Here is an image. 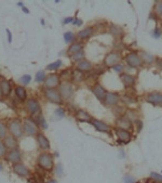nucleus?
<instances>
[{
    "label": "nucleus",
    "instance_id": "nucleus-1",
    "mask_svg": "<svg viewBox=\"0 0 162 183\" xmlns=\"http://www.w3.org/2000/svg\"><path fill=\"white\" fill-rule=\"evenodd\" d=\"M38 163L41 167L47 170H50L53 168V158L49 154L44 153L41 155L38 158Z\"/></svg>",
    "mask_w": 162,
    "mask_h": 183
},
{
    "label": "nucleus",
    "instance_id": "nucleus-2",
    "mask_svg": "<svg viewBox=\"0 0 162 183\" xmlns=\"http://www.w3.org/2000/svg\"><path fill=\"white\" fill-rule=\"evenodd\" d=\"M46 96L51 102L55 104H61V98L59 92L53 88H49L46 91Z\"/></svg>",
    "mask_w": 162,
    "mask_h": 183
},
{
    "label": "nucleus",
    "instance_id": "nucleus-3",
    "mask_svg": "<svg viewBox=\"0 0 162 183\" xmlns=\"http://www.w3.org/2000/svg\"><path fill=\"white\" fill-rule=\"evenodd\" d=\"M24 128L27 133L31 136H34L38 133V127L36 123L31 120H25L24 123Z\"/></svg>",
    "mask_w": 162,
    "mask_h": 183
},
{
    "label": "nucleus",
    "instance_id": "nucleus-4",
    "mask_svg": "<svg viewBox=\"0 0 162 183\" xmlns=\"http://www.w3.org/2000/svg\"><path fill=\"white\" fill-rule=\"evenodd\" d=\"M9 131L11 134L15 138H20L22 135V131L21 128V125L17 121H13L11 122L9 125Z\"/></svg>",
    "mask_w": 162,
    "mask_h": 183
},
{
    "label": "nucleus",
    "instance_id": "nucleus-5",
    "mask_svg": "<svg viewBox=\"0 0 162 183\" xmlns=\"http://www.w3.org/2000/svg\"><path fill=\"white\" fill-rule=\"evenodd\" d=\"M60 92L63 98L68 99L73 94V88L69 83H63L60 86Z\"/></svg>",
    "mask_w": 162,
    "mask_h": 183
},
{
    "label": "nucleus",
    "instance_id": "nucleus-6",
    "mask_svg": "<svg viewBox=\"0 0 162 183\" xmlns=\"http://www.w3.org/2000/svg\"><path fill=\"white\" fill-rule=\"evenodd\" d=\"M14 171L21 177H25L29 174V171L24 165L16 163L13 167Z\"/></svg>",
    "mask_w": 162,
    "mask_h": 183
},
{
    "label": "nucleus",
    "instance_id": "nucleus-7",
    "mask_svg": "<svg viewBox=\"0 0 162 183\" xmlns=\"http://www.w3.org/2000/svg\"><path fill=\"white\" fill-rule=\"evenodd\" d=\"M7 159L11 163L16 164L21 159V154L17 149L11 150L7 155Z\"/></svg>",
    "mask_w": 162,
    "mask_h": 183
},
{
    "label": "nucleus",
    "instance_id": "nucleus-8",
    "mask_svg": "<svg viewBox=\"0 0 162 183\" xmlns=\"http://www.w3.org/2000/svg\"><path fill=\"white\" fill-rule=\"evenodd\" d=\"M3 144L6 148L11 150L16 149V146H17V141L16 138L13 136H6L4 138Z\"/></svg>",
    "mask_w": 162,
    "mask_h": 183
},
{
    "label": "nucleus",
    "instance_id": "nucleus-9",
    "mask_svg": "<svg viewBox=\"0 0 162 183\" xmlns=\"http://www.w3.org/2000/svg\"><path fill=\"white\" fill-rule=\"evenodd\" d=\"M59 83V79L56 75H51L49 76L45 81V85L49 88H53L56 87Z\"/></svg>",
    "mask_w": 162,
    "mask_h": 183
},
{
    "label": "nucleus",
    "instance_id": "nucleus-10",
    "mask_svg": "<svg viewBox=\"0 0 162 183\" xmlns=\"http://www.w3.org/2000/svg\"><path fill=\"white\" fill-rule=\"evenodd\" d=\"M126 61L130 66L134 67L139 66L141 64V61L139 57L134 53L130 54L127 56Z\"/></svg>",
    "mask_w": 162,
    "mask_h": 183
},
{
    "label": "nucleus",
    "instance_id": "nucleus-11",
    "mask_svg": "<svg viewBox=\"0 0 162 183\" xmlns=\"http://www.w3.org/2000/svg\"><path fill=\"white\" fill-rule=\"evenodd\" d=\"M116 135L119 139L122 142L127 143L130 139V135L126 130H118L116 131Z\"/></svg>",
    "mask_w": 162,
    "mask_h": 183
},
{
    "label": "nucleus",
    "instance_id": "nucleus-12",
    "mask_svg": "<svg viewBox=\"0 0 162 183\" xmlns=\"http://www.w3.org/2000/svg\"><path fill=\"white\" fill-rule=\"evenodd\" d=\"M0 87L3 96H7L10 94L11 92V86L8 81L6 80H2L0 83Z\"/></svg>",
    "mask_w": 162,
    "mask_h": 183
},
{
    "label": "nucleus",
    "instance_id": "nucleus-13",
    "mask_svg": "<svg viewBox=\"0 0 162 183\" xmlns=\"http://www.w3.org/2000/svg\"><path fill=\"white\" fill-rule=\"evenodd\" d=\"M37 141L41 148L42 149H48L50 147L49 142L46 137L43 134H39L37 136Z\"/></svg>",
    "mask_w": 162,
    "mask_h": 183
},
{
    "label": "nucleus",
    "instance_id": "nucleus-14",
    "mask_svg": "<svg viewBox=\"0 0 162 183\" xmlns=\"http://www.w3.org/2000/svg\"><path fill=\"white\" fill-rule=\"evenodd\" d=\"M119 60V56L115 53L109 54L105 58V63L107 66H110L116 64Z\"/></svg>",
    "mask_w": 162,
    "mask_h": 183
},
{
    "label": "nucleus",
    "instance_id": "nucleus-15",
    "mask_svg": "<svg viewBox=\"0 0 162 183\" xmlns=\"http://www.w3.org/2000/svg\"><path fill=\"white\" fill-rule=\"evenodd\" d=\"M27 105L28 109L32 113H36V112L38 111L39 106H38V102H37L35 100L30 99L28 100Z\"/></svg>",
    "mask_w": 162,
    "mask_h": 183
},
{
    "label": "nucleus",
    "instance_id": "nucleus-16",
    "mask_svg": "<svg viewBox=\"0 0 162 183\" xmlns=\"http://www.w3.org/2000/svg\"><path fill=\"white\" fill-rule=\"evenodd\" d=\"M93 125L95 126V127L99 131L107 132L109 130L108 126L105 123L99 120H93Z\"/></svg>",
    "mask_w": 162,
    "mask_h": 183
},
{
    "label": "nucleus",
    "instance_id": "nucleus-17",
    "mask_svg": "<svg viewBox=\"0 0 162 183\" xmlns=\"http://www.w3.org/2000/svg\"><path fill=\"white\" fill-rule=\"evenodd\" d=\"M117 125L122 130H126L131 127L130 122L125 118H121L117 121Z\"/></svg>",
    "mask_w": 162,
    "mask_h": 183
},
{
    "label": "nucleus",
    "instance_id": "nucleus-18",
    "mask_svg": "<svg viewBox=\"0 0 162 183\" xmlns=\"http://www.w3.org/2000/svg\"><path fill=\"white\" fill-rule=\"evenodd\" d=\"M94 93L95 96H97V98L99 100H102L103 99L105 98V92L102 87L100 85L96 86L94 89Z\"/></svg>",
    "mask_w": 162,
    "mask_h": 183
},
{
    "label": "nucleus",
    "instance_id": "nucleus-19",
    "mask_svg": "<svg viewBox=\"0 0 162 183\" xmlns=\"http://www.w3.org/2000/svg\"><path fill=\"white\" fill-rule=\"evenodd\" d=\"M106 102L109 105H115L118 101V96L115 94L108 93L105 96Z\"/></svg>",
    "mask_w": 162,
    "mask_h": 183
},
{
    "label": "nucleus",
    "instance_id": "nucleus-20",
    "mask_svg": "<svg viewBox=\"0 0 162 183\" xmlns=\"http://www.w3.org/2000/svg\"><path fill=\"white\" fill-rule=\"evenodd\" d=\"M15 94L17 97L21 100H25L27 97V93L26 91L24 88L21 86H18L15 89Z\"/></svg>",
    "mask_w": 162,
    "mask_h": 183
},
{
    "label": "nucleus",
    "instance_id": "nucleus-21",
    "mask_svg": "<svg viewBox=\"0 0 162 183\" xmlns=\"http://www.w3.org/2000/svg\"><path fill=\"white\" fill-rule=\"evenodd\" d=\"M148 100L155 104H160L162 103V96L159 94H152L149 96Z\"/></svg>",
    "mask_w": 162,
    "mask_h": 183
},
{
    "label": "nucleus",
    "instance_id": "nucleus-22",
    "mask_svg": "<svg viewBox=\"0 0 162 183\" xmlns=\"http://www.w3.org/2000/svg\"><path fill=\"white\" fill-rule=\"evenodd\" d=\"M77 118L82 122H87L90 120V116L83 111H80L77 114Z\"/></svg>",
    "mask_w": 162,
    "mask_h": 183
},
{
    "label": "nucleus",
    "instance_id": "nucleus-23",
    "mask_svg": "<svg viewBox=\"0 0 162 183\" xmlns=\"http://www.w3.org/2000/svg\"><path fill=\"white\" fill-rule=\"evenodd\" d=\"M121 78L123 81L124 82V83H125V85H131L134 82V79L133 77L128 75L123 74L121 76Z\"/></svg>",
    "mask_w": 162,
    "mask_h": 183
},
{
    "label": "nucleus",
    "instance_id": "nucleus-24",
    "mask_svg": "<svg viewBox=\"0 0 162 183\" xmlns=\"http://www.w3.org/2000/svg\"><path fill=\"white\" fill-rule=\"evenodd\" d=\"M62 62L61 60H57L52 64H49L46 67V69L50 70H56L59 68V67L62 65Z\"/></svg>",
    "mask_w": 162,
    "mask_h": 183
},
{
    "label": "nucleus",
    "instance_id": "nucleus-25",
    "mask_svg": "<svg viewBox=\"0 0 162 183\" xmlns=\"http://www.w3.org/2000/svg\"><path fill=\"white\" fill-rule=\"evenodd\" d=\"M91 67V65L90 62L83 61L81 62L78 65V68L81 70H87L90 69Z\"/></svg>",
    "mask_w": 162,
    "mask_h": 183
},
{
    "label": "nucleus",
    "instance_id": "nucleus-26",
    "mask_svg": "<svg viewBox=\"0 0 162 183\" xmlns=\"http://www.w3.org/2000/svg\"><path fill=\"white\" fill-rule=\"evenodd\" d=\"M93 32L91 28H88L79 32L78 35L82 38H86L90 36Z\"/></svg>",
    "mask_w": 162,
    "mask_h": 183
},
{
    "label": "nucleus",
    "instance_id": "nucleus-27",
    "mask_svg": "<svg viewBox=\"0 0 162 183\" xmlns=\"http://www.w3.org/2000/svg\"><path fill=\"white\" fill-rule=\"evenodd\" d=\"M64 38L65 42L70 43L74 40V34L71 32H68L65 33L64 35Z\"/></svg>",
    "mask_w": 162,
    "mask_h": 183
},
{
    "label": "nucleus",
    "instance_id": "nucleus-28",
    "mask_svg": "<svg viewBox=\"0 0 162 183\" xmlns=\"http://www.w3.org/2000/svg\"><path fill=\"white\" fill-rule=\"evenodd\" d=\"M45 78H46V74L44 71L40 70L37 73L35 79H36V81L37 82H41L44 80Z\"/></svg>",
    "mask_w": 162,
    "mask_h": 183
},
{
    "label": "nucleus",
    "instance_id": "nucleus-29",
    "mask_svg": "<svg viewBox=\"0 0 162 183\" xmlns=\"http://www.w3.org/2000/svg\"><path fill=\"white\" fill-rule=\"evenodd\" d=\"M7 128L3 123L0 122V138H4L6 136Z\"/></svg>",
    "mask_w": 162,
    "mask_h": 183
},
{
    "label": "nucleus",
    "instance_id": "nucleus-30",
    "mask_svg": "<svg viewBox=\"0 0 162 183\" xmlns=\"http://www.w3.org/2000/svg\"><path fill=\"white\" fill-rule=\"evenodd\" d=\"M81 49V45L78 44H74L70 46L68 51L69 53H77Z\"/></svg>",
    "mask_w": 162,
    "mask_h": 183
},
{
    "label": "nucleus",
    "instance_id": "nucleus-31",
    "mask_svg": "<svg viewBox=\"0 0 162 183\" xmlns=\"http://www.w3.org/2000/svg\"><path fill=\"white\" fill-rule=\"evenodd\" d=\"M32 80V77L29 75H24L21 78V81L23 85H26L29 83Z\"/></svg>",
    "mask_w": 162,
    "mask_h": 183
},
{
    "label": "nucleus",
    "instance_id": "nucleus-32",
    "mask_svg": "<svg viewBox=\"0 0 162 183\" xmlns=\"http://www.w3.org/2000/svg\"><path fill=\"white\" fill-rule=\"evenodd\" d=\"M6 149L3 143L0 141V157H2L6 153Z\"/></svg>",
    "mask_w": 162,
    "mask_h": 183
},
{
    "label": "nucleus",
    "instance_id": "nucleus-33",
    "mask_svg": "<svg viewBox=\"0 0 162 183\" xmlns=\"http://www.w3.org/2000/svg\"><path fill=\"white\" fill-rule=\"evenodd\" d=\"M152 178L158 181H162V175H160L157 173L152 172L151 174Z\"/></svg>",
    "mask_w": 162,
    "mask_h": 183
},
{
    "label": "nucleus",
    "instance_id": "nucleus-34",
    "mask_svg": "<svg viewBox=\"0 0 162 183\" xmlns=\"http://www.w3.org/2000/svg\"><path fill=\"white\" fill-rule=\"evenodd\" d=\"M83 52L82 51H78L77 53H76L74 56H73V59L75 60H80L81 59V58L83 57Z\"/></svg>",
    "mask_w": 162,
    "mask_h": 183
},
{
    "label": "nucleus",
    "instance_id": "nucleus-35",
    "mask_svg": "<svg viewBox=\"0 0 162 183\" xmlns=\"http://www.w3.org/2000/svg\"><path fill=\"white\" fill-rule=\"evenodd\" d=\"M55 114L59 117H63V115L64 114V112L63 109L59 108L56 110Z\"/></svg>",
    "mask_w": 162,
    "mask_h": 183
},
{
    "label": "nucleus",
    "instance_id": "nucleus-36",
    "mask_svg": "<svg viewBox=\"0 0 162 183\" xmlns=\"http://www.w3.org/2000/svg\"><path fill=\"white\" fill-rule=\"evenodd\" d=\"M124 183H134L135 181L133 179V178L130 176H126L124 178Z\"/></svg>",
    "mask_w": 162,
    "mask_h": 183
},
{
    "label": "nucleus",
    "instance_id": "nucleus-37",
    "mask_svg": "<svg viewBox=\"0 0 162 183\" xmlns=\"http://www.w3.org/2000/svg\"><path fill=\"white\" fill-rule=\"evenodd\" d=\"M143 57L146 61L151 62L152 61V57L151 56L147 54H144V56H143Z\"/></svg>",
    "mask_w": 162,
    "mask_h": 183
},
{
    "label": "nucleus",
    "instance_id": "nucleus-38",
    "mask_svg": "<svg viewBox=\"0 0 162 183\" xmlns=\"http://www.w3.org/2000/svg\"><path fill=\"white\" fill-rule=\"evenodd\" d=\"M6 31L7 35H8V41L9 42V43H11V40H12V34H11V31L9 30V29H6Z\"/></svg>",
    "mask_w": 162,
    "mask_h": 183
},
{
    "label": "nucleus",
    "instance_id": "nucleus-39",
    "mask_svg": "<svg viewBox=\"0 0 162 183\" xmlns=\"http://www.w3.org/2000/svg\"><path fill=\"white\" fill-rule=\"evenodd\" d=\"M72 21H73V18H72V17H68V18H66V19L64 20V24H69L70 22H72Z\"/></svg>",
    "mask_w": 162,
    "mask_h": 183
},
{
    "label": "nucleus",
    "instance_id": "nucleus-40",
    "mask_svg": "<svg viewBox=\"0 0 162 183\" xmlns=\"http://www.w3.org/2000/svg\"><path fill=\"white\" fill-rule=\"evenodd\" d=\"M157 11L160 14H162V3H160L157 7Z\"/></svg>",
    "mask_w": 162,
    "mask_h": 183
},
{
    "label": "nucleus",
    "instance_id": "nucleus-41",
    "mask_svg": "<svg viewBox=\"0 0 162 183\" xmlns=\"http://www.w3.org/2000/svg\"><path fill=\"white\" fill-rule=\"evenodd\" d=\"M122 68L123 67L120 65H117V66H115L114 67V69L117 72H120V70H122Z\"/></svg>",
    "mask_w": 162,
    "mask_h": 183
},
{
    "label": "nucleus",
    "instance_id": "nucleus-42",
    "mask_svg": "<svg viewBox=\"0 0 162 183\" xmlns=\"http://www.w3.org/2000/svg\"><path fill=\"white\" fill-rule=\"evenodd\" d=\"M82 24V22L80 20L76 19L74 22V25H76L77 26H80Z\"/></svg>",
    "mask_w": 162,
    "mask_h": 183
},
{
    "label": "nucleus",
    "instance_id": "nucleus-43",
    "mask_svg": "<svg viewBox=\"0 0 162 183\" xmlns=\"http://www.w3.org/2000/svg\"><path fill=\"white\" fill-rule=\"evenodd\" d=\"M22 10H23V11H24V12H25V13H29V11H28V9L27 8H25V7H23Z\"/></svg>",
    "mask_w": 162,
    "mask_h": 183
},
{
    "label": "nucleus",
    "instance_id": "nucleus-44",
    "mask_svg": "<svg viewBox=\"0 0 162 183\" xmlns=\"http://www.w3.org/2000/svg\"><path fill=\"white\" fill-rule=\"evenodd\" d=\"M48 183H57V181H55V180H51V181H49Z\"/></svg>",
    "mask_w": 162,
    "mask_h": 183
},
{
    "label": "nucleus",
    "instance_id": "nucleus-45",
    "mask_svg": "<svg viewBox=\"0 0 162 183\" xmlns=\"http://www.w3.org/2000/svg\"><path fill=\"white\" fill-rule=\"evenodd\" d=\"M3 168V166H2V164L1 162H0V171H1Z\"/></svg>",
    "mask_w": 162,
    "mask_h": 183
},
{
    "label": "nucleus",
    "instance_id": "nucleus-46",
    "mask_svg": "<svg viewBox=\"0 0 162 183\" xmlns=\"http://www.w3.org/2000/svg\"><path fill=\"white\" fill-rule=\"evenodd\" d=\"M2 91H1V87H0V99L2 97Z\"/></svg>",
    "mask_w": 162,
    "mask_h": 183
}]
</instances>
